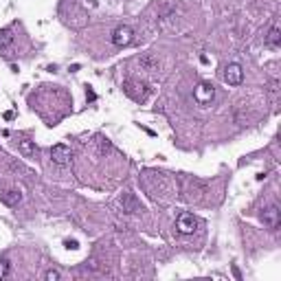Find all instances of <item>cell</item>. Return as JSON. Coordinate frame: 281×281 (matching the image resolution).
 I'll use <instances>...</instances> for the list:
<instances>
[{
  "mask_svg": "<svg viewBox=\"0 0 281 281\" xmlns=\"http://www.w3.org/2000/svg\"><path fill=\"white\" fill-rule=\"evenodd\" d=\"M215 97V88L213 84L209 82H200L196 88H193V99H196V103H200V106H209L211 101H213Z\"/></svg>",
  "mask_w": 281,
  "mask_h": 281,
  "instance_id": "1",
  "label": "cell"
},
{
  "mask_svg": "<svg viewBox=\"0 0 281 281\" xmlns=\"http://www.w3.org/2000/svg\"><path fill=\"white\" fill-rule=\"evenodd\" d=\"M123 90H125V95H128L130 99H134V101H145L147 95H150V88H147V84L132 82V79H130V82H125Z\"/></svg>",
  "mask_w": 281,
  "mask_h": 281,
  "instance_id": "2",
  "label": "cell"
},
{
  "mask_svg": "<svg viewBox=\"0 0 281 281\" xmlns=\"http://www.w3.org/2000/svg\"><path fill=\"white\" fill-rule=\"evenodd\" d=\"M51 158H53V163H57V165H68L73 158V152L68 145H64V143H57V145L51 147Z\"/></svg>",
  "mask_w": 281,
  "mask_h": 281,
  "instance_id": "3",
  "label": "cell"
},
{
  "mask_svg": "<svg viewBox=\"0 0 281 281\" xmlns=\"http://www.w3.org/2000/svg\"><path fill=\"white\" fill-rule=\"evenodd\" d=\"M134 40V31L130 27H117L112 31V44L114 47H128V44Z\"/></svg>",
  "mask_w": 281,
  "mask_h": 281,
  "instance_id": "4",
  "label": "cell"
},
{
  "mask_svg": "<svg viewBox=\"0 0 281 281\" xmlns=\"http://www.w3.org/2000/svg\"><path fill=\"white\" fill-rule=\"evenodd\" d=\"M196 226H198V220L191 213H180L178 220H176V228H178V233H182V235H191L196 231Z\"/></svg>",
  "mask_w": 281,
  "mask_h": 281,
  "instance_id": "5",
  "label": "cell"
},
{
  "mask_svg": "<svg viewBox=\"0 0 281 281\" xmlns=\"http://www.w3.org/2000/svg\"><path fill=\"white\" fill-rule=\"evenodd\" d=\"M224 82L228 86H239L244 82V71H242V66L239 64H228L224 68Z\"/></svg>",
  "mask_w": 281,
  "mask_h": 281,
  "instance_id": "6",
  "label": "cell"
},
{
  "mask_svg": "<svg viewBox=\"0 0 281 281\" xmlns=\"http://www.w3.org/2000/svg\"><path fill=\"white\" fill-rule=\"evenodd\" d=\"M261 222L266 224L268 228H277L279 222H281V213H279V206H268V209L261 211Z\"/></svg>",
  "mask_w": 281,
  "mask_h": 281,
  "instance_id": "7",
  "label": "cell"
},
{
  "mask_svg": "<svg viewBox=\"0 0 281 281\" xmlns=\"http://www.w3.org/2000/svg\"><path fill=\"white\" fill-rule=\"evenodd\" d=\"M20 191L18 189H7V191H0V200H3L7 206H16L20 202Z\"/></svg>",
  "mask_w": 281,
  "mask_h": 281,
  "instance_id": "8",
  "label": "cell"
},
{
  "mask_svg": "<svg viewBox=\"0 0 281 281\" xmlns=\"http://www.w3.org/2000/svg\"><path fill=\"white\" fill-rule=\"evenodd\" d=\"M266 44H268L270 49H279V44H281V29H279L277 22H274V25L270 27V31H268Z\"/></svg>",
  "mask_w": 281,
  "mask_h": 281,
  "instance_id": "9",
  "label": "cell"
},
{
  "mask_svg": "<svg viewBox=\"0 0 281 281\" xmlns=\"http://www.w3.org/2000/svg\"><path fill=\"white\" fill-rule=\"evenodd\" d=\"M121 204H123V211H128V213H136V211L143 209V206L136 202V198L132 196V193H125L123 200H121Z\"/></svg>",
  "mask_w": 281,
  "mask_h": 281,
  "instance_id": "10",
  "label": "cell"
},
{
  "mask_svg": "<svg viewBox=\"0 0 281 281\" xmlns=\"http://www.w3.org/2000/svg\"><path fill=\"white\" fill-rule=\"evenodd\" d=\"M20 152L22 154H25V156H36V154H38V145H36V143H33V141H20Z\"/></svg>",
  "mask_w": 281,
  "mask_h": 281,
  "instance_id": "11",
  "label": "cell"
},
{
  "mask_svg": "<svg viewBox=\"0 0 281 281\" xmlns=\"http://www.w3.org/2000/svg\"><path fill=\"white\" fill-rule=\"evenodd\" d=\"M11 42H14V36H11V31H9V29H3V31H0V51H5Z\"/></svg>",
  "mask_w": 281,
  "mask_h": 281,
  "instance_id": "12",
  "label": "cell"
},
{
  "mask_svg": "<svg viewBox=\"0 0 281 281\" xmlns=\"http://www.w3.org/2000/svg\"><path fill=\"white\" fill-rule=\"evenodd\" d=\"M141 66L147 68V71H156V68H158V62L154 60L152 55H145V57H141Z\"/></svg>",
  "mask_w": 281,
  "mask_h": 281,
  "instance_id": "13",
  "label": "cell"
},
{
  "mask_svg": "<svg viewBox=\"0 0 281 281\" xmlns=\"http://www.w3.org/2000/svg\"><path fill=\"white\" fill-rule=\"evenodd\" d=\"M9 274V261L7 259H0V279H5Z\"/></svg>",
  "mask_w": 281,
  "mask_h": 281,
  "instance_id": "14",
  "label": "cell"
},
{
  "mask_svg": "<svg viewBox=\"0 0 281 281\" xmlns=\"http://www.w3.org/2000/svg\"><path fill=\"white\" fill-rule=\"evenodd\" d=\"M44 277H47V281H57V279L62 277V274L57 272V270H47V274H44Z\"/></svg>",
  "mask_w": 281,
  "mask_h": 281,
  "instance_id": "15",
  "label": "cell"
}]
</instances>
